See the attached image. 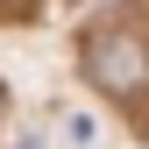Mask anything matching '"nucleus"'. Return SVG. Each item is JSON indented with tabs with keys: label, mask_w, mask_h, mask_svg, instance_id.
I'll use <instances>...</instances> for the list:
<instances>
[{
	"label": "nucleus",
	"mask_w": 149,
	"mask_h": 149,
	"mask_svg": "<svg viewBox=\"0 0 149 149\" xmlns=\"http://www.w3.org/2000/svg\"><path fill=\"white\" fill-rule=\"evenodd\" d=\"M0 107H7V85H0Z\"/></svg>",
	"instance_id": "2"
},
{
	"label": "nucleus",
	"mask_w": 149,
	"mask_h": 149,
	"mask_svg": "<svg viewBox=\"0 0 149 149\" xmlns=\"http://www.w3.org/2000/svg\"><path fill=\"white\" fill-rule=\"evenodd\" d=\"M142 43L135 36H107V43H92V78H100L107 92H135L142 85Z\"/></svg>",
	"instance_id": "1"
}]
</instances>
